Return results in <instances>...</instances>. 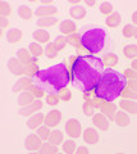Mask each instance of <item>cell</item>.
Returning a JSON list of instances; mask_svg holds the SVG:
<instances>
[{
	"instance_id": "obj_1",
	"label": "cell",
	"mask_w": 137,
	"mask_h": 154,
	"mask_svg": "<svg viewBox=\"0 0 137 154\" xmlns=\"http://www.w3.org/2000/svg\"><path fill=\"white\" fill-rule=\"evenodd\" d=\"M104 62L101 58L94 55H79L74 59L70 68V80L76 89L82 93L95 90L100 76L104 72Z\"/></svg>"
},
{
	"instance_id": "obj_2",
	"label": "cell",
	"mask_w": 137,
	"mask_h": 154,
	"mask_svg": "<svg viewBox=\"0 0 137 154\" xmlns=\"http://www.w3.org/2000/svg\"><path fill=\"white\" fill-rule=\"evenodd\" d=\"M32 82L37 89L45 94H59L70 82V72L65 63H58L48 68L40 69L35 76H32Z\"/></svg>"
},
{
	"instance_id": "obj_3",
	"label": "cell",
	"mask_w": 137,
	"mask_h": 154,
	"mask_svg": "<svg viewBox=\"0 0 137 154\" xmlns=\"http://www.w3.org/2000/svg\"><path fill=\"white\" fill-rule=\"evenodd\" d=\"M128 86V79L124 73L112 67H106L100 76L97 85L95 86V96L106 103H112L123 94Z\"/></svg>"
},
{
	"instance_id": "obj_4",
	"label": "cell",
	"mask_w": 137,
	"mask_h": 154,
	"mask_svg": "<svg viewBox=\"0 0 137 154\" xmlns=\"http://www.w3.org/2000/svg\"><path fill=\"white\" fill-rule=\"evenodd\" d=\"M106 31L101 27H92L83 32L81 36V46L90 53H100L106 42Z\"/></svg>"
},
{
	"instance_id": "obj_5",
	"label": "cell",
	"mask_w": 137,
	"mask_h": 154,
	"mask_svg": "<svg viewBox=\"0 0 137 154\" xmlns=\"http://www.w3.org/2000/svg\"><path fill=\"white\" fill-rule=\"evenodd\" d=\"M64 130L70 139H77L82 134V126L78 119H76V118H69L67 123H65Z\"/></svg>"
},
{
	"instance_id": "obj_6",
	"label": "cell",
	"mask_w": 137,
	"mask_h": 154,
	"mask_svg": "<svg viewBox=\"0 0 137 154\" xmlns=\"http://www.w3.org/2000/svg\"><path fill=\"white\" fill-rule=\"evenodd\" d=\"M42 145V140L37 136L36 134H31L25 139V148L28 152H36L40 150V148Z\"/></svg>"
},
{
	"instance_id": "obj_7",
	"label": "cell",
	"mask_w": 137,
	"mask_h": 154,
	"mask_svg": "<svg viewBox=\"0 0 137 154\" xmlns=\"http://www.w3.org/2000/svg\"><path fill=\"white\" fill-rule=\"evenodd\" d=\"M31 88H34V82H32V77H21L13 86L14 93H22V91H28L31 90Z\"/></svg>"
},
{
	"instance_id": "obj_8",
	"label": "cell",
	"mask_w": 137,
	"mask_h": 154,
	"mask_svg": "<svg viewBox=\"0 0 137 154\" xmlns=\"http://www.w3.org/2000/svg\"><path fill=\"white\" fill-rule=\"evenodd\" d=\"M62 121V112L58 109H54V110H50L48 112V114L45 116V125L48 127H56Z\"/></svg>"
},
{
	"instance_id": "obj_9",
	"label": "cell",
	"mask_w": 137,
	"mask_h": 154,
	"mask_svg": "<svg viewBox=\"0 0 137 154\" xmlns=\"http://www.w3.org/2000/svg\"><path fill=\"white\" fill-rule=\"evenodd\" d=\"M17 58L19 59L21 63L25 64V66L32 64V63H37V58H35L34 55L31 54V51L25 49V48L17 50Z\"/></svg>"
},
{
	"instance_id": "obj_10",
	"label": "cell",
	"mask_w": 137,
	"mask_h": 154,
	"mask_svg": "<svg viewBox=\"0 0 137 154\" xmlns=\"http://www.w3.org/2000/svg\"><path fill=\"white\" fill-rule=\"evenodd\" d=\"M7 66H8V69L10 71L13 75H16V76L25 75V64H22L17 57L16 58H10V59L8 60Z\"/></svg>"
},
{
	"instance_id": "obj_11",
	"label": "cell",
	"mask_w": 137,
	"mask_h": 154,
	"mask_svg": "<svg viewBox=\"0 0 137 154\" xmlns=\"http://www.w3.org/2000/svg\"><path fill=\"white\" fill-rule=\"evenodd\" d=\"M26 123H27V127L30 130H37L39 127L42 126V123H45V116L40 112L35 113L27 119Z\"/></svg>"
},
{
	"instance_id": "obj_12",
	"label": "cell",
	"mask_w": 137,
	"mask_h": 154,
	"mask_svg": "<svg viewBox=\"0 0 137 154\" xmlns=\"http://www.w3.org/2000/svg\"><path fill=\"white\" fill-rule=\"evenodd\" d=\"M58 13V8L54 5H41L35 11V14L39 18H46V17H54Z\"/></svg>"
},
{
	"instance_id": "obj_13",
	"label": "cell",
	"mask_w": 137,
	"mask_h": 154,
	"mask_svg": "<svg viewBox=\"0 0 137 154\" xmlns=\"http://www.w3.org/2000/svg\"><path fill=\"white\" fill-rule=\"evenodd\" d=\"M59 31L63 35H73L77 31V25L72 19H64V21L59 23Z\"/></svg>"
},
{
	"instance_id": "obj_14",
	"label": "cell",
	"mask_w": 137,
	"mask_h": 154,
	"mask_svg": "<svg viewBox=\"0 0 137 154\" xmlns=\"http://www.w3.org/2000/svg\"><path fill=\"white\" fill-rule=\"evenodd\" d=\"M42 108V102L41 100H35L34 103H31L30 105H27V107H23V108H21V110H19V114L21 116H30L31 117V114L32 113H39V110Z\"/></svg>"
},
{
	"instance_id": "obj_15",
	"label": "cell",
	"mask_w": 137,
	"mask_h": 154,
	"mask_svg": "<svg viewBox=\"0 0 137 154\" xmlns=\"http://www.w3.org/2000/svg\"><path fill=\"white\" fill-rule=\"evenodd\" d=\"M83 140L85 143L91 144V145H95V144L99 143V134L95 128L92 127H87L83 131Z\"/></svg>"
},
{
	"instance_id": "obj_16",
	"label": "cell",
	"mask_w": 137,
	"mask_h": 154,
	"mask_svg": "<svg viewBox=\"0 0 137 154\" xmlns=\"http://www.w3.org/2000/svg\"><path fill=\"white\" fill-rule=\"evenodd\" d=\"M7 41L10 42V44H17V42H19L23 37V31L19 30V28H10V30H8L7 32Z\"/></svg>"
},
{
	"instance_id": "obj_17",
	"label": "cell",
	"mask_w": 137,
	"mask_h": 154,
	"mask_svg": "<svg viewBox=\"0 0 137 154\" xmlns=\"http://www.w3.org/2000/svg\"><path fill=\"white\" fill-rule=\"evenodd\" d=\"M35 100H37L35 98V95L31 93L30 90L28 91H22L18 95V104L22 105V107H27V105H30L31 103H34Z\"/></svg>"
},
{
	"instance_id": "obj_18",
	"label": "cell",
	"mask_w": 137,
	"mask_h": 154,
	"mask_svg": "<svg viewBox=\"0 0 137 154\" xmlns=\"http://www.w3.org/2000/svg\"><path fill=\"white\" fill-rule=\"evenodd\" d=\"M92 122H94V125H95L97 128H100V130H108V128H109V121H108L106 116L103 114V113L94 114Z\"/></svg>"
},
{
	"instance_id": "obj_19",
	"label": "cell",
	"mask_w": 137,
	"mask_h": 154,
	"mask_svg": "<svg viewBox=\"0 0 137 154\" xmlns=\"http://www.w3.org/2000/svg\"><path fill=\"white\" fill-rule=\"evenodd\" d=\"M32 37L35 38V41H37L39 44H49L50 41V33L45 30H36L34 33H32Z\"/></svg>"
},
{
	"instance_id": "obj_20",
	"label": "cell",
	"mask_w": 137,
	"mask_h": 154,
	"mask_svg": "<svg viewBox=\"0 0 137 154\" xmlns=\"http://www.w3.org/2000/svg\"><path fill=\"white\" fill-rule=\"evenodd\" d=\"M114 121H115V123L118 125V126H121V127L128 126L130 122H131V121H130L128 114H127V112H124L123 109H122V110H118V112L115 113Z\"/></svg>"
},
{
	"instance_id": "obj_21",
	"label": "cell",
	"mask_w": 137,
	"mask_h": 154,
	"mask_svg": "<svg viewBox=\"0 0 137 154\" xmlns=\"http://www.w3.org/2000/svg\"><path fill=\"white\" fill-rule=\"evenodd\" d=\"M49 143H51L53 145H56V146H59L60 144H63L64 143V134L60 131V130H53L50 134V136H49Z\"/></svg>"
},
{
	"instance_id": "obj_22",
	"label": "cell",
	"mask_w": 137,
	"mask_h": 154,
	"mask_svg": "<svg viewBox=\"0 0 137 154\" xmlns=\"http://www.w3.org/2000/svg\"><path fill=\"white\" fill-rule=\"evenodd\" d=\"M121 108L124 110V112H128L132 114H136L137 113V103L133 102V100H128V99H123L122 102L119 103Z\"/></svg>"
},
{
	"instance_id": "obj_23",
	"label": "cell",
	"mask_w": 137,
	"mask_h": 154,
	"mask_svg": "<svg viewBox=\"0 0 137 154\" xmlns=\"http://www.w3.org/2000/svg\"><path fill=\"white\" fill-rule=\"evenodd\" d=\"M58 23V19H56L55 17H46V18H39L36 22V25L39 26L41 30H44V28L46 27H51Z\"/></svg>"
},
{
	"instance_id": "obj_24",
	"label": "cell",
	"mask_w": 137,
	"mask_h": 154,
	"mask_svg": "<svg viewBox=\"0 0 137 154\" xmlns=\"http://www.w3.org/2000/svg\"><path fill=\"white\" fill-rule=\"evenodd\" d=\"M121 21H122V18H121V14L118 13V12H113L110 16H108L106 17V26H109V27H118L121 25Z\"/></svg>"
},
{
	"instance_id": "obj_25",
	"label": "cell",
	"mask_w": 137,
	"mask_h": 154,
	"mask_svg": "<svg viewBox=\"0 0 137 154\" xmlns=\"http://www.w3.org/2000/svg\"><path fill=\"white\" fill-rule=\"evenodd\" d=\"M69 13H70V16H72V18H74V19H82V18L86 17V14H87L86 9H85L83 7H81V5L72 7Z\"/></svg>"
},
{
	"instance_id": "obj_26",
	"label": "cell",
	"mask_w": 137,
	"mask_h": 154,
	"mask_svg": "<svg viewBox=\"0 0 137 154\" xmlns=\"http://www.w3.org/2000/svg\"><path fill=\"white\" fill-rule=\"evenodd\" d=\"M18 16H19L22 19L28 21V19H31L34 17V11L27 5H19L18 7Z\"/></svg>"
},
{
	"instance_id": "obj_27",
	"label": "cell",
	"mask_w": 137,
	"mask_h": 154,
	"mask_svg": "<svg viewBox=\"0 0 137 154\" xmlns=\"http://www.w3.org/2000/svg\"><path fill=\"white\" fill-rule=\"evenodd\" d=\"M39 153L40 154H56L58 153V146L53 145V144L49 141H45V143H42Z\"/></svg>"
},
{
	"instance_id": "obj_28",
	"label": "cell",
	"mask_w": 137,
	"mask_h": 154,
	"mask_svg": "<svg viewBox=\"0 0 137 154\" xmlns=\"http://www.w3.org/2000/svg\"><path fill=\"white\" fill-rule=\"evenodd\" d=\"M101 112H103V114H105L108 118L114 119L115 113H117V110H115V105L113 104V103L103 104V107H101Z\"/></svg>"
},
{
	"instance_id": "obj_29",
	"label": "cell",
	"mask_w": 137,
	"mask_h": 154,
	"mask_svg": "<svg viewBox=\"0 0 137 154\" xmlns=\"http://www.w3.org/2000/svg\"><path fill=\"white\" fill-rule=\"evenodd\" d=\"M123 53H124V57L128 58V59H136L137 58V45L136 44H130V45H126L124 49H123Z\"/></svg>"
},
{
	"instance_id": "obj_30",
	"label": "cell",
	"mask_w": 137,
	"mask_h": 154,
	"mask_svg": "<svg viewBox=\"0 0 137 154\" xmlns=\"http://www.w3.org/2000/svg\"><path fill=\"white\" fill-rule=\"evenodd\" d=\"M30 51L35 58H39L42 54H45V49L41 46V44H39V42H31L30 44Z\"/></svg>"
},
{
	"instance_id": "obj_31",
	"label": "cell",
	"mask_w": 137,
	"mask_h": 154,
	"mask_svg": "<svg viewBox=\"0 0 137 154\" xmlns=\"http://www.w3.org/2000/svg\"><path fill=\"white\" fill-rule=\"evenodd\" d=\"M50 127H48L46 125H42L41 127H39L36 130V135L39 136L42 141H45V140H49V136H50Z\"/></svg>"
},
{
	"instance_id": "obj_32",
	"label": "cell",
	"mask_w": 137,
	"mask_h": 154,
	"mask_svg": "<svg viewBox=\"0 0 137 154\" xmlns=\"http://www.w3.org/2000/svg\"><path fill=\"white\" fill-rule=\"evenodd\" d=\"M77 144L76 141H73L72 139H69V140H65L63 143V150L65 154H74L76 150H77Z\"/></svg>"
},
{
	"instance_id": "obj_33",
	"label": "cell",
	"mask_w": 137,
	"mask_h": 154,
	"mask_svg": "<svg viewBox=\"0 0 137 154\" xmlns=\"http://www.w3.org/2000/svg\"><path fill=\"white\" fill-rule=\"evenodd\" d=\"M12 14V7L10 4H8L7 2L1 0L0 2V18H7L8 16Z\"/></svg>"
},
{
	"instance_id": "obj_34",
	"label": "cell",
	"mask_w": 137,
	"mask_h": 154,
	"mask_svg": "<svg viewBox=\"0 0 137 154\" xmlns=\"http://www.w3.org/2000/svg\"><path fill=\"white\" fill-rule=\"evenodd\" d=\"M58 54H59V50H58V48L55 46L54 42L46 44V46H45V55L46 57L48 58H55Z\"/></svg>"
},
{
	"instance_id": "obj_35",
	"label": "cell",
	"mask_w": 137,
	"mask_h": 154,
	"mask_svg": "<svg viewBox=\"0 0 137 154\" xmlns=\"http://www.w3.org/2000/svg\"><path fill=\"white\" fill-rule=\"evenodd\" d=\"M101 59L104 62V66L109 64V67H112V68H113V66H115L118 63V57L115 54H113V53H108V54L104 55Z\"/></svg>"
},
{
	"instance_id": "obj_36",
	"label": "cell",
	"mask_w": 137,
	"mask_h": 154,
	"mask_svg": "<svg viewBox=\"0 0 137 154\" xmlns=\"http://www.w3.org/2000/svg\"><path fill=\"white\" fill-rule=\"evenodd\" d=\"M100 13L101 14H104V16H110V14L113 13V5L109 3V2H103L101 4H100Z\"/></svg>"
},
{
	"instance_id": "obj_37",
	"label": "cell",
	"mask_w": 137,
	"mask_h": 154,
	"mask_svg": "<svg viewBox=\"0 0 137 154\" xmlns=\"http://www.w3.org/2000/svg\"><path fill=\"white\" fill-rule=\"evenodd\" d=\"M135 25H131V23H128V25H126L123 27V31H122V35H123L126 38H131L133 37L135 35Z\"/></svg>"
},
{
	"instance_id": "obj_38",
	"label": "cell",
	"mask_w": 137,
	"mask_h": 154,
	"mask_svg": "<svg viewBox=\"0 0 137 154\" xmlns=\"http://www.w3.org/2000/svg\"><path fill=\"white\" fill-rule=\"evenodd\" d=\"M39 71H40V69H39V67H37V64H36V63H32V64L25 66V75H27L28 77L35 76Z\"/></svg>"
},
{
	"instance_id": "obj_39",
	"label": "cell",
	"mask_w": 137,
	"mask_h": 154,
	"mask_svg": "<svg viewBox=\"0 0 137 154\" xmlns=\"http://www.w3.org/2000/svg\"><path fill=\"white\" fill-rule=\"evenodd\" d=\"M59 94H50V95H46V104L48 105H51V107H54L59 103Z\"/></svg>"
},
{
	"instance_id": "obj_40",
	"label": "cell",
	"mask_w": 137,
	"mask_h": 154,
	"mask_svg": "<svg viewBox=\"0 0 137 154\" xmlns=\"http://www.w3.org/2000/svg\"><path fill=\"white\" fill-rule=\"evenodd\" d=\"M67 42H68V40L65 38L64 36H58L55 38V41H54V44H55V46L58 48V50H62V49H64L65 48V45H67Z\"/></svg>"
},
{
	"instance_id": "obj_41",
	"label": "cell",
	"mask_w": 137,
	"mask_h": 154,
	"mask_svg": "<svg viewBox=\"0 0 137 154\" xmlns=\"http://www.w3.org/2000/svg\"><path fill=\"white\" fill-rule=\"evenodd\" d=\"M123 98L124 99H128V100H136L137 99V93L136 91H133L132 89H130L128 86H127V89L123 91Z\"/></svg>"
},
{
	"instance_id": "obj_42",
	"label": "cell",
	"mask_w": 137,
	"mask_h": 154,
	"mask_svg": "<svg viewBox=\"0 0 137 154\" xmlns=\"http://www.w3.org/2000/svg\"><path fill=\"white\" fill-rule=\"evenodd\" d=\"M95 105L92 104V100H86V103L83 104V112H85V114L86 116H92V113H94V108Z\"/></svg>"
},
{
	"instance_id": "obj_43",
	"label": "cell",
	"mask_w": 137,
	"mask_h": 154,
	"mask_svg": "<svg viewBox=\"0 0 137 154\" xmlns=\"http://www.w3.org/2000/svg\"><path fill=\"white\" fill-rule=\"evenodd\" d=\"M59 98L63 100V102H69L70 98H72V91L70 90H67V89H64L62 90L59 93Z\"/></svg>"
},
{
	"instance_id": "obj_44",
	"label": "cell",
	"mask_w": 137,
	"mask_h": 154,
	"mask_svg": "<svg viewBox=\"0 0 137 154\" xmlns=\"http://www.w3.org/2000/svg\"><path fill=\"white\" fill-rule=\"evenodd\" d=\"M30 91L35 95V98H36V99H39V100H41V99L45 96V93H44V91L40 90V89H37V88H35V86H34V88H31Z\"/></svg>"
},
{
	"instance_id": "obj_45",
	"label": "cell",
	"mask_w": 137,
	"mask_h": 154,
	"mask_svg": "<svg viewBox=\"0 0 137 154\" xmlns=\"http://www.w3.org/2000/svg\"><path fill=\"white\" fill-rule=\"evenodd\" d=\"M126 77L127 79H131V80H137V71L132 69V68H128L126 69Z\"/></svg>"
},
{
	"instance_id": "obj_46",
	"label": "cell",
	"mask_w": 137,
	"mask_h": 154,
	"mask_svg": "<svg viewBox=\"0 0 137 154\" xmlns=\"http://www.w3.org/2000/svg\"><path fill=\"white\" fill-rule=\"evenodd\" d=\"M74 154H90V150L86 146H78Z\"/></svg>"
},
{
	"instance_id": "obj_47",
	"label": "cell",
	"mask_w": 137,
	"mask_h": 154,
	"mask_svg": "<svg viewBox=\"0 0 137 154\" xmlns=\"http://www.w3.org/2000/svg\"><path fill=\"white\" fill-rule=\"evenodd\" d=\"M128 88L137 93V80H128Z\"/></svg>"
},
{
	"instance_id": "obj_48",
	"label": "cell",
	"mask_w": 137,
	"mask_h": 154,
	"mask_svg": "<svg viewBox=\"0 0 137 154\" xmlns=\"http://www.w3.org/2000/svg\"><path fill=\"white\" fill-rule=\"evenodd\" d=\"M8 25H9V21L7 18H0V28H1V30L7 28Z\"/></svg>"
},
{
	"instance_id": "obj_49",
	"label": "cell",
	"mask_w": 137,
	"mask_h": 154,
	"mask_svg": "<svg viewBox=\"0 0 137 154\" xmlns=\"http://www.w3.org/2000/svg\"><path fill=\"white\" fill-rule=\"evenodd\" d=\"M85 4L88 5V7H94L96 4V2H95V0H85Z\"/></svg>"
},
{
	"instance_id": "obj_50",
	"label": "cell",
	"mask_w": 137,
	"mask_h": 154,
	"mask_svg": "<svg viewBox=\"0 0 137 154\" xmlns=\"http://www.w3.org/2000/svg\"><path fill=\"white\" fill-rule=\"evenodd\" d=\"M132 22H133V25L137 26V11L132 13Z\"/></svg>"
},
{
	"instance_id": "obj_51",
	"label": "cell",
	"mask_w": 137,
	"mask_h": 154,
	"mask_svg": "<svg viewBox=\"0 0 137 154\" xmlns=\"http://www.w3.org/2000/svg\"><path fill=\"white\" fill-rule=\"evenodd\" d=\"M132 69L137 71V58H136V59L132 60Z\"/></svg>"
},
{
	"instance_id": "obj_52",
	"label": "cell",
	"mask_w": 137,
	"mask_h": 154,
	"mask_svg": "<svg viewBox=\"0 0 137 154\" xmlns=\"http://www.w3.org/2000/svg\"><path fill=\"white\" fill-rule=\"evenodd\" d=\"M69 4H74V5H78L79 4V0H68Z\"/></svg>"
},
{
	"instance_id": "obj_53",
	"label": "cell",
	"mask_w": 137,
	"mask_h": 154,
	"mask_svg": "<svg viewBox=\"0 0 137 154\" xmlns=\"http://www.w3.org/2000/svg\"><path fill=\"white\" fill-rule=\"evenodd\" d=\"M133 37H137V27L135 28V35H133Z\"/></svg>"
},
{
	"instance_id": "obj_54",
	"label": "cell",
	"mask_w": 137,
	"mask_h": 154,
	"mask_svg": "<svg viewBox=\"0 0 137 154\" xmlns=\"http://www.w3.org/2000/svg\"><path fill=\"white\" fill-rule=\"evenodd\" d=\"M28 154H40V153H37V152H28Z\"/></svg>"
},
{
	"instance_id": "obj_55",
	"label": "cell",
	"mask_w": 137,
	"mask_h": 154,
	"mask_svg": "<svg viewBox=\"0 0 137 154\" xmlns=\"http://www.w3.org/2000/svg\"><path fill=\"white\" fill-rule=\"evenodd\" d=\"M56 154H65V153H60V152H58V153H56Z\"/></svg>"
},
{
	"instance_id": "obj_56",
	"label": "cell",
	"mask_w": 137,
	"mask_h": 154,
	"mask_svg": "<svg viewBox=\"0 0 137 154\" xmlns=\"http://www.w3.org/2000/svg\"><path fill=\"white\" fill-rule=\"evenodd\" d=\"M115 154H124V153H115Z\"/></svg>"
}]
</instances>
